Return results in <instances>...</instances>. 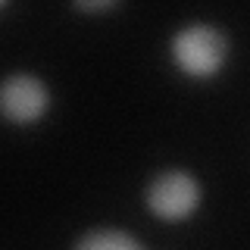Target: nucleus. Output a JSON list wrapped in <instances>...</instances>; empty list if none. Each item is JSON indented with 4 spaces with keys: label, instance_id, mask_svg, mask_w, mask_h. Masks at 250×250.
I'll list each match as a JSON object with an SVG mask.
<instances>
[{
    "label": "nucleus",
    "instance_id": "obj_3",
    "mask_svg": "<svg viewBox=\"0 0 250 250\" xmlns=\"http://www.w3.org/2000/svg\"><path fill=\"white\" fill-rule=\"evenodd\" d=\"M50 109V91L38 75L16 72L0 82V116L13 125H31Z\"/></svg>",
    "mask_w": 250,
    "mask_h": 250
},
{
    "label": "nucleus",
    "instance_id": "obj_1",
    "mask_svg": "<svg viewBox=\"0 0 250 250\" xmlns=\"http://www.w3.org/2000/svg\"><path fill=\"white\" fill-rule=\"evenodd\" d=\"M229 60V38L216 25L194 22L175 31L172 38V62L188 75V78H213Z\"/></svg>",
    "mask_w": 250,
    "mask_h": 250
},
{
    "label": "nucleus",
    "instance_id": "obj_6",
    "mask_svg": "<svg viewBox=\"0 0 250 250\" xmlns=\"http://www.w3.org/2000/svg\"><path fill=\"white\" fill-rule=\"evenodd\" d=\"M0 6H3V3H0Z\"/></svg>",
    "mask_w": 250,
    "mask_h": 250
},
{
    "label": "nucleus",
    "instance_id": "obj_4",
    "mask_svg": "<svg viewBox=\"0 0 250 250\" xmlns=\"http://www.w3.org/2000/svg\"><path fill=\"white\" fill-rule=\"evenodd\" d=\"M72 250H147L138 238H131L128 231H119V229H97V231H88L82 241L72 247Z\"/></svg>",
    "mask_w": 250,
    "mask_h": 250
},
{
    "label": "nucleus",
    "instance_id": "obj_2",
    "mask_svg": "<svg viewBox=\"0 0 250 250\" xmlns=\"http://www.w3.org/2000/svg\"><path fill=\"white\" fill-rule=\"evenodd\" d=\"M147 207L166 222H182L200 207V182L185 169H166L147 185Z\"/></svg>",
    "mask_w": 250,
    "mask_h": 250
},
{
    "label": "nucleus",
    "instance_id": "obj_5",
    "mask_svg": "<svg viewBox=\"0 0 250 250\" xmlns=\"http://www.w3.org/2000/svg\"><path fill=\"white\" fill-rule=\"evenodd\" d=\"M82 10H106V6H113V3H78Z\"/></svg>",
    "mask_w": 250,
    "mask_h": 250
}]
</instances>
